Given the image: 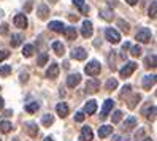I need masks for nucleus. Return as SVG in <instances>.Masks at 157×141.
Segmentation results:
<instances>
[{"label": "nucleus", "mask_w": 157, "mask_h": 141, "mask_svg": "<svg viewBox=\"0 0 157 141\" xmlns=\"http://www.w3.org/2000/svg\"><path fill=\"white\" fill-rule=\"evenodd\" d=\"M135 38L138 40V43H144L146 44V43H149L152 40V33H151V30L147 29V27H141V29L136 32Z\"/></svg>", "instance_id": "1"}, {"label": "nucleus", "mask_w": 157, "mask_h": 141, "mask_svg": "<svg viewBox=\"0 0 157 141\" xmlns=\"http://www.w3.org/2000/svg\"><path fill=\"white\" fill-rule=\"evenodd\" d=\"M84 71H86V74H89V76H97V74H100V71H101V65L97 60H90L84 67Z\"/></svg>", "instance_id": "2"}, {"label": "nucleus", "mask_w": 157, "mask_h": 141, "mask_svg": "<svg viewBox=\"0 0 157 141\" xmlns=\"http://www.w3.org/2000/svg\"><path fill=\"white\" fill-rule=\"evenodd\" d=\"M105 38H106L109 43L116 44V43L121 41V35H119V32H117L116 29H113V27H108V29L105 30Z\"/></svg>", "instance_id": "3"}, {"label": "nucleus", "mask_w": 157, "mask_h": 141, "mask_svg": "<svg viewBox=\"0 0 157 141\" xmlns=\"http://www.w3.org/2000/svg\"><path fill=\"white\" fill-rule=\"evenodd\" d=\"M135 70H136V63L135 62H127L124 67L119 70V74H121V78H128Z\"/></svg>", "instance_id": "4"}, {"label": "nucleus", "mask_w": 157, "mask_h": 141, "mask_svg": "<svg viewBox=\"0 0 157 141\" xmlns=\"http://www.w3.org/2000/svg\"><path fill=\"white\" fill-rule=\"evenodd\" d=\"M113 105H114V100H111V98H108V100H105V103H103V106H101V111H100V119L103 120V119H106L108 117V114H109V111L113 109Z\"/></svg>", "instance_id": "5"}, {"label": "nucleus", "mask_w": 157, "mask_h": 141, "mask_svg": "<svg viewBox=\"0 0 157 141\" xmlns=\"http://www.w3.org/2000/svg\"><path fill=\"white\" fill-rule=\"evenodd\" d=\"M71 59H75V60H84L87 57V51L84 48H81V46H78V48H73L71 49Z\"/></svg>", "instance_id": "6"}, {"label": "nucleus", "mask_w": 157, "mask_h": 141, "mask_svg": "<svg viewBox=\"0 0 157 141\" xmlns=\"http://www.w3.org/2000/svg\"><path fill=\"white\" fill-rule=\"evenodd\" d=\"M94 139V131H92V128L89 125H84L81 128V135L78 138V141H92Z\"/></svg>", "instance_id": "7"}, {"label": "nucleus", "mask_w": 157, "mask_h": 141, "mask_svg": "<svg viewBox=\"0 0 157 141\" xmlns=\"http://www.w3.org/2000/svg\"><path fill=\"white\" fill-rule=\"evenodd\" d=\"M92 33H94V25H92V22L89 19H86L82 22V27H81V35L84 36V38H90Z\"/></svg>", "instance_id": "8"}, {"label": "nucleus", "mask_w": 157, "mask_h": 141, "mask_svg": "<svg viewBox=\"0 0 157 141\" xmlns=\"http://www.w3.org/2000/svg\"><path fill=\"white\" fill-rule=\"evenodd\" d=\"M98 89H100V81L97 78L87 79V82H86V92L87 93H95Z\"/></svg>", "instance_id": "9"}, {"label": "nucleus", "mask_w": 157, "mask_h": 141, "mask_svg": "<svg viewBox=\"0 0 157 141\" xmlns=\"http://www.w3.org/2000/svg\"><path fill=\"white\" fill-rule=\"evenodd\" d=\"M13 22H14V25L17 27V29H25V27L29 25L27 16H25V14H22V13L16 14V16H14V19H13Z\"/></svg>", "instance_id": "10"}, {"label": "nucleus", "mask_w": 157, "mask_h": 141, "mask_svg": "<svg viewBox=\"0 0 157 141\" xmlns=\"http://www.w3.org/2000/svg\"><path fill=\"white\" fill-rule=\"evenodd\" d=\"M154 86H155V74H146L143 78V89L151 90Z\"/></svg>", "instance_id": "11"}, {"label": "nucleus", "mask_w": 157, "mask_h": 141, "mask_svg": "<svg viewBox=\"0 0 157 141\" xmlns=\"http://www.w3.org/2000/svg\"><path fill=\"white\" fill-rule=\"evenodd\" d=\"M57 74H59V65H57L56 62H51L49 68L46 70V78H49V79H56V78H57Z\"/></svg>", "instance_id": "12"}, {"label": "nucleus", "mask_w": 157, "mask_h": 141, "mask_svg": "<svg viewBox=\"0 0 157 141\" xmlns=\"http://www.w3.org/2000/svg\"><path fill=\"white\" fill-rule=\"evenodd\" d=\"M62 33L65 35L67 40H76V36H78V32L73 25H65V29H63Z\"/></svg>", "instance_id": "13"}, {"label": "nucleus", "mask_w": 157, "mask_h": 141, "mask_svg": "<svg viewBox=\"0 0 157 141\" xmlns=\"http://www.w3.org/2000/svg\"><path fill=\"white\" fill-rule=\"evenodd\" d=\"M81 82V74L79 73H73V74H70V76L67 78V86L68 87H76L78 84Z\"/></svg>", "instance_id": "14"}, {"label": "nucleus", "mask_w": 157, "mask_h": 141, "mask_svg": "<svg viewBox=\"0 0 157 141\" xmlns=\"http://www.w3.org/2000/svg\"><path fill=\"white\" fill-rule=\"evenodd\" d=\"M48 27H49V30H52V32H56V33H62V32H63V29H65V24L60 22V21H51V22L48 24Z\"/></svg>", "instance_id": "15"}, {"label": "nucleus", "mask_w": 157, "mask_h": 141, "mask_svg": "<svg viewBox=\"0 0 157 141\" xmlns=\"http://www.w3.org/2000/svg\"><path fill=\"white\" fill-rule=\"evenodd\" d=\"M36 14H38L40 19H46L49 14V6L46 5V3H40L38 8H36Z\"/></svg>", "instance_id": "16"}, {"label": "nucleus", "mask_w": 157, "mask_h": 141, "mask_svg": "<svg viewBox=\"0 0 157 141\" xmlns=\"http://www.w3.org/2000/svg\"><path fill=\"white\" fill-rule=\"evenodd\" d=\"M56 111H57V114H59L60 117H67V116H68V112H70V109H68V105H67V103H63V101L57 103Z\"/></svg>", "instance_id": "17"}, {"label": "nucleus", "mask_w": 157, "mask_h": 141, "mask_svg": "<svg viewBox=\"0 0 157 141\" xmlns=\"http://www.w3.org/2000/svg\"><path fill=\"white\" fill-rule=\"evenodd\" d=\"M24 41V36L21 33H13L11 35V40H10V44H11V48H17V46H21Z\"/></svg>", "instance_id": "18"}, {"label": "nucleus", "mask_w": 157, "mask_h": 141, "mask_svg": "<svg viewBox=\"0 0 157 141\" xmlns=\"http://www.w3.org/2000/svg\"><path fill=\"white\" fill-rule=\"evenodd\" d=\"M97 111V101L95 100H89L86 103V106H84V114H94V112Z\"/></svg>", "instance_id": "19"}, {"label": "nucleus", "mask_w": 157, "mask_h": 141, "mask_svg": "<svg viewBox=\"0 0 157 141\" xmlns=\"http://www.w3.org/2000/svg\"><path fill=\"white\" fill-rule=\"evenodd\" d=\"M71 2L79 10V13H82V14H87L89 13V6L84 3V0H71Z\"/></svg>", "instance_id": "20"}, {"label": "nucleus", "mask_w": 157, "mask_h": 141, "mask_svg": "<svg viewBox=\"0 0 157 141\" xmlns=\"http://www.w3.org/2000/svg\"><path fill=\"white\" fill-rule=\"evenodd\" d=\"M144 67L146 68H155L157 67V57H155V54H149L144 59Z\"/></svg>", "instance_id": "21"}, {"label": "nucleus", "mask_w": 157, "mask_h": 141, "mask_svg": "<svg viewBox=\"0 0 157 141\" xmlns=\"http://www.w3.org/2000/svg\"><path fill=\"white\" fill-rule=\"evenodd\" d=\"M136 124H138L136 117H135V116H128V117L125 119V122H124V130H132V128L136 127Z\"/></svg>", "instance_id": "22"}, {"label": "nucleus", "mask_w": 157, "mask_h": 141, "mask_svg": "<svg viewBox=\"0 0 157 141\" xmlns=\"http://www.w3.org/2000/svg\"><path fill=\"white\" fill-rule=\"evenodd\" d=\"M111 133H113V127L111 125H101L98 128V136L100 138H106V136H109Z\"/></svg>", "instance_id": "23"}, {"label": "nucleus", "mask_w": 157, "mask_h": 141, "mask_svg": "<svg viewBox=\"0 0 157 141\" xmlns=\"http://www.w3.org/2000/svg\"><path fill=\"white\" fill-rule=\"evenodd\" d=\"M27 133H29L32 138H35L36 135H38V125L35 124V122H27Z\"/></svg>", "instance_id": "24"}, {"label": "nucleus", "mask_w": 157, "mask_h": 141, "mask_svg": "<svg viewBox=\"0 0 157 141\" xmlns=\"http://www.w3.org/2000/svg\"><path fill=\"white\" fill-rule=\"evenodd\" d=\"M52 51L56 52L57 55H63L65 54V46H63L60 41H54L52 43Z\"/></svg>", "instance_id": "25"}, {"label": "nucleus", "mask_w": 157, "mask_h": 141, "mask_svg": "<svg viewBox=\"0 0 157 141\" xmlns=\"http://www.w3.org/2000/svg\"><path fill=\"white\" fill-rule=\"evenodd\" d=\"M40 109V103L38 101H29L25 105V111L27 112H30V114H33V112H36Z\"/></svg>", "instance_id": "26"}, {"label": "nucleus", "mask_w": 157, "mask_h": 141, "mask_svg": "<svg viewBox=\"0 0 157 141\" xmlns=\"http://www.w3.org/2000/svg\"><path fill=\"white\" fill-rule=\"evenodd\" d=\"M100 16L103 17L105 21H111L114 17V13H113L111 8H105V10H100Z\"/></svg>", "instance_id": "27"}, {"label": "nucleus", "mask_w": 157, "mask_h": 141, "mask_svg": "<svg viewBox=\"0 0 157 141\" xmlns=\"http://www.w3.org/2000/svg\"><path fill=\"white\" fill-rule=\"evenodd\" d=\"M33 52H35L33 44H24V48H22V55L24 57H32Z\"/></svg>", "instance_id": "28"}, {"label": "nucleus", "mask_w": 157, "mask_h": 141, "mask_svg": "<svg viewBox=\"0 0 157 141\" xmlns=\"http://www.w3.org/2000/svg\"><path fill=\"white\" fill-rule=\"evenodd\" d=\"M117 27H119V29H121L124 33H128V32H130V24L125 22L124 19H117Z\"/></svg>", "instance_id": "29"}, {"label": "nucleus", "mask_w": 157, "mask_h": 141, "mask_svg": "<svg viewBox=\"0 0 157 141\" xmlns=\"http://www.w3.org/2000/svg\"><path fill=\"white\" fill-rule=\"evenodd\" d=\"M48 54L46 52H41L40 55H38V59H36V65H38V67H44L46 63H48Z\"/></svg>", "instance_id": "30"}, {"label": "nucleus", "mask_w": 157, "mask_h": 141, "mask_svg": "<svg viewBox=\"0 0 157 141\" xmlns=\"http://www.w3.org/2000/svg\"><path fill=\"white\" fill-rule=\"evenodd\" d=\"M144 116H146L147 120H154V119H155V106L152 105V106L147 108V109L144 111Z\"/></svg>", "instance_id": "31"}, {"label": "nucleus", "mask_w": 157, "mask_h": 141, "mask_svg": "<svg viewBox=\"0 0 157 141\" xmlns=\"http://www.w3.org/2000/svg\"><path fill=\"white\" fill-rule=\"evenodd\" d=\"M41 124H43L44 127L52 125V124H54V116H52V114H44L43 119H41Z\"/></svg>", "instance_id": "32"}, {"label": "nucleus", "mask_w": 157, "mask_h": 141, "mask_svg": "<svg viewBox=\"0 0 157 141\" xmlns=\"http://www.w3.org/2000/svg\"><path fill=\"white\" fill-rule=\"evenodd\" d=\"M140 98H141V95H140V93H135V95H133L130 100H128V108H130V109H133V108L136 106V103L140 101Z\"/></svg>", "instance_id": "33"}, {"label": "nucleus", "mask_w": 157, "mask_h": 141, "mask_svg": "<svg viewBox=\"0 0 157 141\" xmlns=\"http://www.w3.org/2000/svg\"><path fill=\"white\" fill-rule=\"evenodd\" d=\"M121 120H122V111L116 109L113 112V116H111V122H113V124H117V122H121Z\"/></svg>", "instance_id": "34"}, {"label": "nucleus", "mask_w": 157, "mask_h": 141, "mask_svg": "<svg viewBox=\"0 0 157 141\" xmlns=\"http://www.w3.org/2000/svg\"><path fill=\"white\" fill-rule=\"evenodd\" d=\"M155 13H157V2L154 0V2H151V6H149V11H147V14H149L151 19H155Z\"/></svg>", "instance_id": "35"}, {"label": "nucleus", "mask_w": 157, "mask_h": 141, "mask_svg": "<svg viewBox=\"0 0 157 141\" xmlns=\"http://www.w3.org/2000/svg\"><path fill=\"white\" fill-rule=\"evenodd\" d=\"M117 87V79L116 78H109L106 81V90H114Z\"/></svg>", "instance_id": "36"}, {"label": "nucleus", "mask_w": 157, "mask_h": 141, "mask_svg": "<svg viewBox=\"0 0 157 141\" xmlns=\"http://www.w3.org/2000/svg\"><path fill=\"white\" fill-rule=\"evenodd\" d=\"M13 128V125H11V122H8V120H2V124H0V130L3 131V133H8Z\"/></svg>", "instance_id": "37"}, {"label": "nucleus", "mask_w": 157, "mask_h": 141, "mask_svg": "<svg viewBox=\"0 0 157 141\" xmlns=\"http://www.w3.org/2000/svg\"><path fill=\"white\" fill-rule=\"evenodd\" d=\"M8 74H11V65H2L0 67V76H8Z\"/></svg>", "instance_id": "38"}, {"label": "nucleus", "mask_w": 157, "mask_h": 141, "mask_svg": "<svg viewBox=\"0 0 157 141\" xmlns=\"http://www.w3.org/2000/svg\"><path fill=\"white\" fill-rule=\"evenodd\" d=\"M130 54L133 57H138V55H141V46L136 44V46H130Z\"/></svg>", "instance_id": "39"}, {"label": "nucleus", "mask_w": 157, "mask_h": 141, "mask_svg": "<svg viewBox=\"0 0 157 141\" xmlns=\"http://www.w3.org/2000/svg\"><path fill=\"white\" fill-rule=\"evenodd\" d=\"M10 51H6V49H2V51H0V62H3L5 59H8V57H10Z\"/></svg>", "instance_id": "40"}, {"label": "nucleus", "mask_w": 157, "mask_h": 141, "mask_svg": "<svg viewBox=\"0 0 157 141\" xmlns=\"http://www.w3.org/2000/svg\"><path fill=\"white\" fill-rule=\"evenodd\" d=\"M32 6H33V2H32V0H27L25 6H24V13H30L32 11Z\"/></svg>", "instance_id": "41"}, {"label": "nucleus", "mask_w": 157, "mask_h": 141, "mask_svg": "<svg viewBox=\"0 0 157 141\" xmlns=\"http://www.w3.org/2000/svg\"><path fill=\"white\" fill-rule=\"evenodd\" d=\"M84 119H86L84 112H81V111H79V112H76V114H75V120H76V122H82Z\"/></svg>", "instance_id": "42"}, {"label": "nucleus", "mask_w": 157, "mask_h": 141, "mask_svg": "<svg viewBox=\"0 0 157 141\" xmlns=\"http://www.w3.org/2000/svg\"><path fill=\"white\" fill-rule=\"evenodd\" d=\"M130 89H132V87H130V86H128V84H125V86L122 87V92H121V95L124 97V95H125V93H128V92H130Z\"/></svg>", "instance_id": "43"}, {"label": "nucleus", "mask_w": 157, "mask_h": 141, "mask_svg": "<svg viewBox=\"0 0 157 141\" xmlns=\"http://www.w3.org/2000/svg\"><path fill=\"white\" fill-rule=\"evenodd\" d=\"M8 32V24H3L2 27H0V33H2V35H5Z\"/></svg>", "instance_id": "44"}, {"label": "nucleus", "mask_w": 157, "mask_h": 141, "mask_svg": "<svg viewBox=\"0 0 157 141\" xmlns=\"http://www.w3.org/2000/svg\"><path fill=\"white\" fill-rule=\"evenodd\" d=\"M128 49H130V43L125 41V43L122 44V52H125V51H128Z\"/></svg>", "instance_id": "45"}, {"label": "nucleus", "mask_w": 157, "mask_h": 141, "mask_svg": "<svg viewBox=\"0 0 157 141\" xmlns=\"http://www.w3.org/2000/svg\"><path fill=\"white\" fill-rule=\"evenodd\" d=\"M27 79H29V74H27V73H21V81L27 82Z\"/></svg>", "instance_id": "46"}, {"label": "nucleus", "mask_w": 157, "mask_h": 141, "mask_svg": "<svg viewBox=\"0 0 157 141\" xmlns=\"http://www.w3.org/2000/svg\"><path fill=\"white\" fill-rule=\"evenodd\" d=\"M127 3L130 5V6H133V5H136V3H138V0H127Z\"/></svg>", "instance_id": "47"}, {"label": "nucleus", "mask_w": 157, "mask_h": 141, "mask_svg": "<svg viewBox=\"0 0 157 141\" xmlns=\"http://www.w3.org/2000/svg\"><path fill=\"white\" fill-rule=\"evenodd\" d=\"M3 116H11V109H5L3 111Z\"/></svg>", "instance_id": "48"}, {"label": "nucleus", "mask_w": 157, "mask_h": 141, "mask_svg": "<svg viewBox=\"0 0 157 141\" xmlns=\"http://www.w3.org/2000/svg\"><path fill=\"white\" fill-rule=\"evenodd\" d=\"M113 141H122V138L119 136V135H114V136H113Z\"/></svg>", "instance_id": "49"}, {"label": "nucleus", "mask_w": 157, "mask_h": 141, "mask_svg": "<svg viewBox=\"0 0 157 141\" xmlns=\"http://www.w3.org/2000/svg\"><path fill=\"white\" fill-rule=\"evenodd\" d=\"M3 103H5V101H3V98L0 97V109H3Z\"/></svg>", "instance_id": "50"}, {"label": "nucleus", "mask_w": 157, "mask_h": 141, "mask_svg": "<svg viewBox=\"0 0 157 141\" xmlns=\"http://www.w3.org/2000/svg\"><path fill=\"white\" fill-rule=\"evenodd\" d=\"M44 141H54V139H52L51 136H46V138H44Z\"/></svg>", "instance_id": "51"}, {"label": "nucleus", "mask_w": 157, "mask_h": 141, "mask_svg": "<svg viewBox=\"0 0 157 141\" xmlns=\"http://www.w3.org/2000/svg\"><path fill=\"white\" fill-rule=\"evenodd\" d=\"M143 141H154V139H151V138H144Z\"/></svg>", "instance_id": "52"}, {"label": "nucleus", "mask_w": 157, "mask_h": 141, "mask_svg": "<svg viewBox=\"0 0 157 141\" xmlns=\"http://www.w3.org/2000/svg\"><path fill=\"white\" fill-rule=\"evenodd\" d=\"M0 141H2V139H0Z\"/></svg>", "instance_id": "53"}]
</instances>
